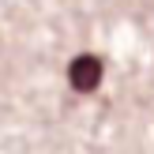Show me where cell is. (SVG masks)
<instances>
[{
    "instance_id": "6da1fadb",
    "label": "cell",
    "mask_w": 154,
    "mask_h": 154,
    "mask_svg": "<svg viewBox=\"0 0 154 154\" xmlns=\"http://www.w3.org/2000/svg\"><path fill=\"white\" fill-rule=\"evenodd\" d=\"M102 75H105V64L94 53H79V57L68 64V83H72V90H79V94L98 90L102 87Z\"/></svg>"
}]
</instances>
